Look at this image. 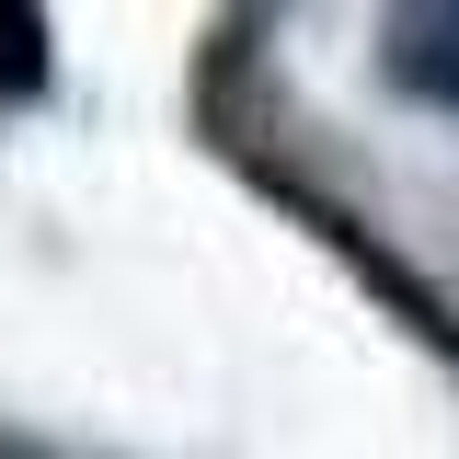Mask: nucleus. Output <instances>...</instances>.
<instances>
[{
	"label": "nucleus",
	"instance_id": "obj_1",
	"mask_svg": "<svg viewBox=\"0 0 459 459\" xmlns=\"http://www.w3.org/2000/svg\"><path fill=\"white\" fill-rule=\"evenodd\" d=\"M391 81L413 92V104H459V0L391 23Z\"/></svg>",
	"mask_w": 459,
	"mask_h": 459
}]
</instances>
